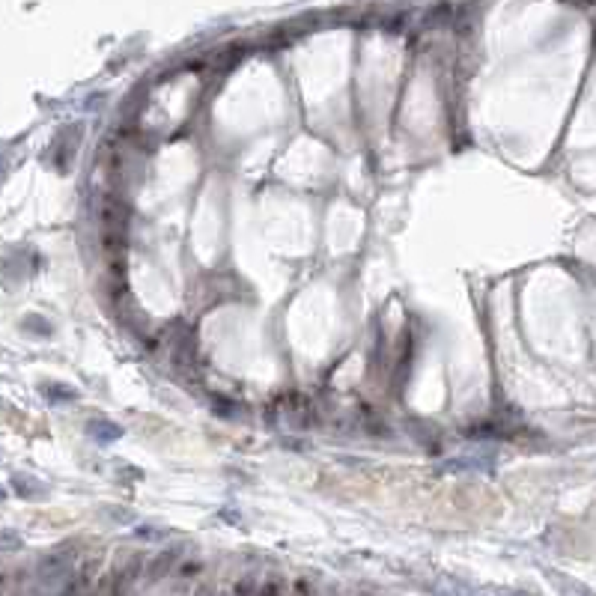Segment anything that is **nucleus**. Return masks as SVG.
Masks as SVG:
<instances>
[{"label": "nucleus", "instance_id": "1", "mask_svg": "<svg viewBox=\"0 0 596 596\" xmlns=\"http://www.w3.org/2000/svg\"><path fill=\"white\" fill-rule=\"evenodd\" d=\"M66 575H69V555H51V558L42 560V567H39V582L42 585L54 587Z\"/></svg>", "mask_w": 596, "mask_h": 596}, {"label": "nucleus", "instance_id": "3", "mask_svg": "<svg viewBox=\"0 0 596 596\" xmlns=\"http://www.w3.org/2000/svg\"><path fill=\"white\" fill-rule=\"evenodd\" d=\"M12 486H15V492H19L21 498H42V495L48 492L45 483H39V480H33L27 474H12Z\"/></svg>", "mask_w": 596, "mask_h": 596}, {"label": "nucleus", "instance_id": "4", "mask_svg": "<svg viewBox=\"0 0 596 596\" xmlns=\"http://www.w3.org/2000/svg\"><path fill=\"white\" fill-rule=\"evenodd\" d=\"M138 537H140V540H153V543H158V540L168 537V531H164V528H138Z\"/></svg>", "mask_w": 596, "mask_h": 596}, {"label": "nucleus", "instance_id": "2", "mask_svg": "<svg viewBox=\"0 0 596 596\" xmlns=\"http://www.w3.org/2000/svg\"><path fill=\"white\" fill-rule=\"evenodd\" d=\"M87 436L98 444H111V441H120L123 438V426L113 423V421H90L87 423Z\"/></svg>", "mask_w": 596, "mask_h": 596}, {"label": "nucleus", "instance_id": "6", "mask_svg": "<svg viewBox=\"0 0 596 596\" xmlns=\"http://www.w3.org/2000/svg\"><path fill=\"white\" fill-rule=\"evenodd\" d=\"M0 501H6V489L4 486H0Z\"/></svg>", "mask_w": 596, "mask_h": 596}, {"label": "nucleus", "instance_id": "5", "mask_svg": "<svg viewBox=\"0 0 596 596\" xmlns=\"http://www.w3.org/2000/svg\"><path fill=\"white\" fill-rule=\"evenodd\" d=\"M45 394L48 396H75V391H69V388H45Z\"/></svg>", "mask_w": 596, "mask_h": 596}]
</instances>
